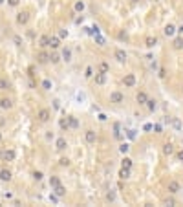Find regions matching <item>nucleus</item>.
Returning a JSON list of instances; mask_svg holds the SVG:
<instances>
[{"instance_id":"23","label":"nucleus","mask_w":183,"mask_h":207,"mask_svg":"<svg viewBox=\"0 0 183 207\" xmlns=\"http://www.w3.org/2000/svg\"><path fill=\"white\" fill-rule=\"evenodd\" d=\"M66 119H68V123H70V128H77V127H79V121H77L75 116H68Z\"/></svg>"},{"instance_id":"43","label":"nucleus","mask_w":183,"mask_h":207,"mask_svg":"<svg viewBox=\"0 0 183 207\" xmlns=\"http://www.w3.org/2000/svg\"><path fill=\"white\" fill-rule=\"evenodd\" d=\"M68 37V29H60L59 31V39H66Z\"/></svg>"},{"instance_id":"13","label":"nucleus","mask_w":183,"mask_h":207,"mask_svg":"<svg viewBox=\"0 0 183 207\" xmlns=\"http://www.w3.org/2000/svg\"><path fill=\"white\" fill-rule=\"evenodd\" d=\"M37 61H38L40 64H46V62H49V53H48V51H40V53L37 55Z\"/></svg>"},{"instance_id":"38","label":"nucleus","mask_w":183,"mask_h":207,"mask_svg":"<svg viewBox=\"0 0 183 207\" xmlns=\"http://www.w3.org/2000/svg\"><path fill=\"white\" fill-rule=\"evenodd\" d=\"M42 88H44V90H51V81H49V79H44V81H42Z\"/></svg>"},{"instance_id":"2","label":"nucleus","mask_w":183,"mask_h":207,"mask_svg":"<svg viewBox=\"0 0 183 207\" xmlns=\"http://www.w3.org/2000/svg\"><path fill=\"white\" fill-rule=\"evenodd\" d=\"M110 103H114V105H121V103H125V94L123 92H112L110 94Z\"/></svg>"},{"instance_id":"61","label":"nucleus","mask_w":183,"mask_h":207,"mask_svg":"<svg viewBox=\"0 0 183 207\" xmlns=\"http://www.w3.org/2000/svg\"><path fill=\"white\" fill-rule=\"evenodd\" d=\"M154 2H158V0H154Z\"/></svg>"},{"instance_id":"54","label":"nucleus","mask_w":183,"mask_h":207,"mask_svg":"<svg viewBox=\"0 0 183 207\" xmlns=\"http://www.w3.org/2000/svg\"><path fill=\"white\" fill-rule=\"evenodd\" d=\"M99 121H106V116L104 114H99Z\"/></svg>"},{"instance_id":"24","label":"nucleus","mask_w":183,"mask_h":207,"mask_svg":"<svg viewBox=\"0 0 183 207\" xmlns=\"http://www.w3.org/2000/svg\"><path fill=\"white\" fill-rule=\"evenodd\" d=\"M119 178H121V180H128V178H130V169L121 167V171H119Z\"/></svg>"},{"instance_id":"33","label":"nucleus","mask_w":183,"mask_h":207,"mask_svg":"<svg viewBox=\"0 0 183 207\" xmlns=\"http://www.w3.org/2000/svg\"><path fill=\"white\" fill-rule=\"evenodd\" d=\"M128 150H130V145H128V143H123V145L119 147V152H121V154H126Z\"/></svg>"},{"instance_id":"59","label":"nucleus","mask_w":183,"mask_h":207,"mask_svg":"<svg viewBox=\"0 0 183 207\" xmlns=\"http://www.w3.org/2000/svg\"><path fill=\"white\" fill-rule=\"evenodd\" d=\"M132 2H137V0H132Z\"/></svg>"},{"instance_id":"28","label":"nucleus","mask_w":183,"mask_h":207,"mask_svg":"<svg viewBox=\"0 0 183 207\" xmlns=\"http://www.w3.org/2000/svg\"><path fill=\"white\" fill-rule=\"evenodd\" d=\"M172 127L176 128V130H181V121H180V117H172Z\"/></svg>"},{"instance_id":"37","label":"nucleus","mask_w":183,"mask_h":207,"mask_svg":"<svg viewBox=\"0 0 183 207\" xmlns=\"http://www.w3.org/2000/svg\"><path fill=\"white\" fill-rule=\"evenodd\" d=\"M108 68H110V66H108V62H101V64H99V72L108 73Z\"/></svg>"},{"instance_id":"10","label":"nucleus","mask_w":183,"mask_h":207,"mask_svg":"<svg viewBox=\"0 0 183 207\" xmlns=\"http://www.w3.org/2000/svg\"><path fill=\"white\" fill-rule=\"evenodd\" d=\"M136 101H137V105H147V101H148V95H147V92H137V95H136Z\"/></svg>"},{"instance_id":"50","label":"nucleus","mask_w":183,"mask_h":207,"mask_svg":"<svg viewBox=\"0 0 183 207\" xmlns=\"http://www.w3.org/2000/svg\"><path fill=\"white\" fill-rule=\"evenodd\" d=\"M165 204H167V205H176V202H174L172 198H167V200H165Z\"/></svg>"},{"instance_id":"8","label":"nucleus","mask_w":183,"mask_h":207,"mask_svg":"<svg viewBox=\"0 0 183 207\" xmlns=\"http://www.w3.org/2000/svg\"><path fill=\"white\" fill-rule=\"evenodd\" d=\"M106 73L104 72H99V73H95V77H93V81H95V84H99V86H103V84H106Z\"/></svg>"},{"instance_id":"52","label":"nucleus","mask_w":183,"mask_h":207,"mask_svg":"<svg viewBox=\"0 0 183 207\" xmlns=\"http://www.w3.org/2000/svg\"><path fill=\"white\" fill-rule=\"evenodd\" d=\"M165 75H167V72H165V68H161L159 70V77H165Z\"/></svg>"},{"instance_id":"45","label":"nucleus","mask_w":183,"mask_h":207,"mask_svg":"<svg viewBox=\"0 0 183 207\" xmlns=\"http://www.w3.org/2000/svg\"><path fill=\"white\" fill-rule=\"evenodd\" d=\"M20 4V0H7V6H11V7H16Z\"/></svg>"},{"instance_id":"35","label":"nucleus","mask_w":183,"mask_h":207,"mask_svg":"<svg viewBox=\"0 0 183 207\" xmlns=\"http://www.w3.org/2000/svg\"><path fill=\"white\" fill-rule=\"evenodd\" d=\"M99 31H101V29H99V26H97V24H93V26L88 29V33H92V35H97Z\"/></svg>"},{"instance_id":"14","label":"nucleus","mask_w":183,"mask_h":207,"mask_svg":"<svg viewBox=\"0 0 183 207\" xmlns=\"http://www.w3.org/2000/svg\"><path fill=\"white\" fill-rule=\"evenodd\" d=\"M48 46H49V48H53V50H57V48L60 46V39H59V37H49Z\"/></svg>"},{"instance_id":"3","label":"nucleus","mask_w":183,"mask_h":207,"mask_svg":"<svg viewBox=\"0 0 183 207\" xmlns=\"http://www.w3.org/2000/svg\"><path fill=\"white\" fill-rule=\"evenodd\" d=\"M0 158L4 160V161H15V158H16V152L15 150H0Z\"/></svg>"},{"instance_id":"19","label":"nucleus","mask_w":183,"mask_h":207,"mask_svg":"<svg viewBox=\"0 0 183 207\" xmlns=\"http://www.w3.org/2000/svg\"><path fill=\"white\" fill-rule=\"evenodd\" d=\"M156 44H158V39H156V37H147V39H145V46H147V48H154Z\"/></svg>"},{"instance_id":"46","label":"nucleus","mask_w":183,"mask_h":207,"mask_svg":"<svg viewBox=\"0 0 183 207\" xmlns=\"http://www.w3.org/2000/svg\"><path fill=\"white\" fill-rule=\"evenodd\" d=\"M126 136H128L130 139H136V130H128V132H126Z\"/></svg>"},{"instance_id":"53","label":"nucleus","mask_w":183,"mask_h":207,"mask_svg":"<svg viewBox=\"0 0 183 207\" xmlns=\"http://www.w3.org/2000/svg\"><path fill=\"white\" fill-rule=\"evenodd\" d=\"M75 24H82V17H77L75 18Z\"/></svg>"},{"instance_id":"1","label":"nucleus","mask_w":183,"mask_h":207,"mask_svg":"<svg viewBox=\"0 0 183 207\" xmlns=\"http://www.w3.org/2000/svg\"><path fill=\"white\" fill-rule=\"evenodd\" d=\"M37 119H38L40 123H48V121L51 119V112H49L48 108H40V110L37 112Z\"/></svg>"},{"instance_id":"6","label":"nucleus","mask_w":183,"mask_h":207,"mask_svg":"<svg viewBox=\"0 0 183 207\" xmlns=\"http://www.w3.org/2000/svg\"><path fill=\"white\" fill-rule=\"evenodd\" d=\"M114 57H115L117 62H126V59H128V55H126L125 50H115L114 51Z\"/></svg>"},{"instance_id":"42","label":"nucleus","mask_w":183,"mask_h":207,"mask_svg":"<svg viewBox=\"0 0 183 207\" xmlns=\"http://www.w3.org/2000/svg\"><path fill=\"white\" fill-rule=\"evenodd\" d=\"M106 200H108V202H114V200H115V193H114V191H110V193L106 194Z\"/></svg>"},{"instance_id":"55","label":"nucleus","mask_w":183,"mask_h":207,"mask_svg":"<svg viewBox=\"0 0 183 207\" xmlns=\"http://www.w3.org/2000/svg\"><path fill=\"white\" fill-rule=\"evenodd\" d=\"M46 139H48V141H49V139H53V134H51V132H48V134H46Z\"/></svg>"},{"instance_id":"15","label":"nucleus","mask_w":183,"mask_h":207,"mask_svg":"<svg viewBox=\"0 0 183 207\" xmlns=\"http://www.w3.org/2000/svg\"><path fill=\"white\" fill-rule=\"evenodd\" d=\"M55 147H57V150H64V149L68 147V141H66L64 138H59V139L55 141Z\"/></svg>"},{"instance_id":"40","label":"nucleus","mask_w":183,"mask_h":207,"mask_svg":"<svg viewBox=\"0 0 183 207\" xmlns=\"http://www.w3.org/2000/svg\"><path fill=\"white\" fill-rule=\"evenodd\" d=\"M49 61H51V62H53V64H57V62H59V61H60V57H59V55H57V53H53V55H49Z\"/></svg>"},{"instance_id":"29","label":"nucleus","mask_w":183,"mask_h":207,"mask_svg":"<svg viewBox=\"0 0 183 207\" xmlns=\"http://www.w3.org/2000/svg\"><path fill=\"white\" fill-rule=\"evenodd\" d=\"M147 106H148V110H150V112H154V110H156V106H158V103H156L154 99H148V101H147Z\"/></svg>"},{"instance_id":"25","label":"nucleus","mask_w":183,"mask_h":207,"mask_svg":"<svg viewBox=\"0 0 183 207\" xmlns=\"http://www.w3.org/2000/svg\"><path fill=\"white\" fill-rule=\"evenodd\" d=\"M73 9H75L77 13H82V11H84V2H82V0H77L75 6H73Z\"/></svg>"},{"instance_id":"44","label":"nucleus","mask_w":183,"mask_h":207,"mask_svg":"<svg viewBox=\"0 0 183 207\" xmlns=\"http://www.w3.org/2000/svg\"><path fill=\"white\" fill-rule=\"evenodd\" d=\"M119 39L121 40H128V33L126 31H119Z\"/></svg>"},{"instance_id":"11","label":"nucleus","mask_w":183,"mask_h":207,"mask_svg":"<svg viewBox=\"0 0 183 207\" xmlns=\"http://www.w3.org/2000/svg\"><path fill=\"white\" fill-rule=\"evenodd\" d=\"M84 139H86V143H95L97 134H95L93 130H86V132H84Z\"/></svg>"},{"instance_id":"56","label":"nucleus","mask_w":183,"mask_h":207,"mask_svg":"<svg viewBox=\"0 0 183 207\" xmlns=\"http://www.w3.org/2000/svg\"><path fill=\"white\" fill-rule=\"evenodd\" d=\"M176 31H178V33H183V24L180 26V28H178V29H176Z\"/></svg>"},{"instance_id":"47","label":"nucleus","mask_w":183,"mask_h":207,"mask_svg":"<svg viewBox=\"0 0 183 207\" xmlns=\"http://www.w3.org/2000/svg\"><path fill=\"white\" fill-rule=\"evenodd\" d=\"M49 200H51V202H53V204H57V202H59V196H57V194H55V193H53V194H51V196H49Z\"/></svg>"},{"instance_id":"18","label":"nucleus","mask_w":183,"mask_h":207,"mask_svg":"<svg viewBox=\"0 0 183 207\" xmlns=\"http://www.w3.org/2000/svg\"><path fill=\"white\" fill-rule=\"evenodd\" d=\"M48 42H49V35H42L40 39H38V46L44 50V48H48Z\"/></svg>"},{"instance_id":"27","label":"nucleus","mask_w":183,"mask_h":207,"mask_svg":"<svg viewBox=\"0 0 183 207\" xmlns=\"http://www.w3.org/2000/svg\"><path fill=\"white\" fill-rule=\"evenodd\" d=\"M7 88H9V81L4 79V77H0V92H4V90H7Z\"/></svg>"},{"instance_id":"26","label":"nucleus","mask_w":183,"mask_h":207,"mask_svg":"<svg viewBox=\"0 0 183 207\" xmlns=\"http://www.w3.org/2000/svg\"><path fill=\"white\" fill-rule=\"evenodd\" d=\"M114 136H115L117 139L123 138V136H121V123H115V125H114Z\"/></svg>"},{"instance_id":"7","label":"nucleus","mask_w":183,"mask_h":207,"mask_svg":"<svg viewBox=\"0 0 183 207\" xmlns=\"http://www.w3.org/2000/svg\"><path fill=\"white\" fill-rule=\"evenodd\" d=\"M0 108H2V110H11V108H13V99H9V97H0Z\"/></svg>"},{"instance_id":"30","label":"nucleus","mask_w":183,"mask_h":207,"mask_svg":"<svg viewBox=\"0 0 183 207\" xmlns=\"http://www.w3.org/2000/svg\"><path fill=\"white\" fill-rule=\"evenodd\" d=\"M121 167H125V169H130V167H132V160H130V158H123V161H121Z\"/></svg>"},{"instance_id":"16","label":"nucleus","mask_w":183,"mask_h":207,"mask_svg":"<svg viewBox=\"0 0 183 207\" xmlns=\"http://www.w3.org/2000/svg\"><path fill=\"white\" fill-rule=\"evenodd\" d=\"M163 154L165 156H172L174 154V145L172 143H165L163 145Z\"/></svg>"},{"instance_id":"17","label":"nucleus","mask_w":183,"mask_h":207,"mask_svg":"<svg viewBox=\"0 0 183 207\" xmlns=\"http://www.w3.org/2000/svg\"><path fill=\"white\" fill-rule=\"evenodd\" d=\"M163 33H165L167 37H174V33H176V28H174L172 24H167V26H165V29H163Z\"/></svg>"},{"instance_id":"4","label":"nucleus","mask_w":183,"mask_h":207,"mask_svg":"<svg viewBox=\"0 0 183 207\" xmlns=\"http://www.w3.org/2000/svg\"><path fill=\"white\" fill-rule=\"evenodd\" d=\"M27 20H29V13H27V11H20V13L16 15V24H18V26H26Z\"/></svg>"},{"instance_id":"9","label":"nucleus","mask_w":183,"mask_h":207,"mask_svg":"<svg viewBox=\"0 0 183 207\" xmlns=\"http://www.w3.org/2000/svg\"><path fill=\"white\" fill-rule=\"evenodd\" d=\"M167 189H169V193H172V194H178L180 191H181V185L178 183V182H169V185H167Z\"/></svg>"},{"instance_id":"58","label":"nucleus","mask_w":183,"mask_h":207,"mask_svg":"<svg viewBox=\"0 0 183 207\" xmlns=\"http://www.w3.org/2000/svg\"><path fill=\"white\" fill-rule=\"evenodd\" d=\"M0 4H4V0H0Z\"/></svg>"},{"instance_id":"34","label":"nucleus","mask_w":183,"mask_h":207,"mask_svg":"<svg viewBox=\"0 0 183 207\" xmlns=\"http://www.w3.org/2000/svg\"><path fill=\"white\" fill-rule=\"evenodd\" d=\"M42 178H44V174H42L40 171H35V172H33V180H35V182H40Z\"/></svg>"},{"instance_id":"49","label":"nucleus","mask_w":183,"mask_h":207,"mask_svg":"<svg viewBox=\"0 0 183 207\" xmlns=\"http://www.w3.org/2000/svg\"><path fill=\"white\" fill-rule=\"evenodd\" d=\"M152 128H154V130H156V132H158V134H161V130H163V128H161V125H154V127H152Z\"/></svg>"},{"instance_id":"48","label":"nucleus","mask_w":183,"mask_h":207,"mask_svg":"<svg viewBox=\"0 0 183 207\" xmlns=\"http://www.w3.org/2000/svg\"><path fill=\"white\" fill-rule=\"evenodd\" d=\"M13 40H15V44H22V39H20L18 35H15V37H13Z\"/></svg>"},{"instance_id":"22","label":"nucleus","mask_w":183,"mask_h":207,"mask_svg":"<svg viewBox=\"0 0 183 207\" xmlns=\"http://www.w3.org/2000/svg\"><path fill=\"white\" fill-rule=\"evenodd\" d=\"M62 61H66V62L71 61V50H70V48H64V50H62Z\"/></svg>"},{"instance_id":"57","label":"nucleus","mask_w":183,"mask_h":207,"mask_svg":"<svg viewBox=\"0 0 183 207\" xmlns=\"http://www.w3.org/2000/svg\"><path fill=\"white\" fill-rule=\"evenodd\" d=\"M2 139H4V136H2V132H0V141H2Z\"/></svg>"},{"instance_id":"20","label":"nucleus","mask_w":183,"mask_h":207,"mask_svg":"<svg viewBox=\"0 0 183 207\" xmlns=\"http://www.w3.org/2000/svg\"><path fill=\"white\" fill-rule=\"evenodd\" d=\"M11 178H13V176H11V172H9L7 169H4V171H0V180H2V182H9Z\"/></svg>"},{"instance_id":"41","label":"nucleus","mask_w":183,"mask_h":207,"mask_svg":"<svg viewBox=\"0 0 183 207\" xmlns=\"http://www.w3.org/2000/svg\"><path fill=\"white\" fill-rule=\"evenodd\" d=\"M92 75H93V68H92V66H88V68H86V72H84V77H92Z\"/></svg>"},{"instance_id":"12","label":"nucleus","mask_w":183,"mask_h":207,"mask_svg":"<svg viewBox=\"0 0 183 207\" xmlns=\"http://www.w3.org/2000/svg\"><path fill=\"white\" fill-rule=\"evenodd\" d=\"M53 193H55L59 198H62V196H66V187H64L62 183H59V185H55V187H53Z\"/></svg>"},{"instance_id":"39","label":"nucleus","mask_w":183,"mask_h":207,"mask_svg":"<svg viewBox=\"0 0 183 207\" xmlns=\"http://www.w3.org/2000/svg\"><path fill=\"white\" fill-rule=\"evenodd\" d=\"M59 165H60V167H68V165H70V160H68V158H60V160H59Z\"/></svg>"},{"instance_id":"21","label":"nucleus","mask_w":183,"mask_h":207,"mask_svg":"<svg viewBox=\"0 0 183 207\" xmlns=\"http://www.w3.org/2000/svg\"><path fill=\"white\" fill-rule=\"evenodd\" d=\"M172 48L174 50H183V37H178V39H174V42H172Z\"/></svg>"},{"instance_id":"31","label":"nucleus","mask_w":183,"mask_h":207,"mask_svg":"<svg viewBox=\"0 0 183 207\" xmlns=\"http://www.w3.org/2000/svg\"><path fill=\"white\" fill-rule=\"evenodd\" d=\"M59 127H60L62 130H68V128H70V123H68V119H60V121H59Z\"/></svg>"},{"instance_id":"51","label":"nucleus","mask_w":183,"mask_h":207,"mask_svg":"<svg viewBox=\"0 0 183 207\" xmlns=\"http://www.w3.org/2000/svg\"><path fill=\"white\" fill-rule=\"evenodd\" d=\"M176 158H178V161H183V150L176 152Z\"/></svg>"},{"instance_id":"60","label":"nucleus","mask_w":183,"mask_h":207,"mask_svg":"<svg viewBox=\"0 0 183 207\" xmlns=\"http://www.w3.org/2000/svg\"><path fill=\"white\" fill-rule=\"evenodd\" d=\"M181 92H183V86H181Z\"/></svg>"},{"instance_id":"36","label":"nucleus","mask_w":183,"mask_h":207,"mask_svg":"<svg viewBox=\"0 0 183 207\" xmlns=\"http://www.w3.org/2000/svg\"><path fill=\"white\" fill-rule=\"evenodd\" d=\"M93 37H95V42H97L99 46H104V37H101L99 33H97V35H93Z\"/></svg>"},{"instance_id":"5","label":"nucleus","mask_w":183,"mask_h":207,"mask_svg":"<svg viewBox=\"0 0 183 207\" xmlns=\"http://www.w3.org/2000/svg\"><path fill=\"white\" fill-rule=\"evenodd\" d=\"M123 84H125L126 88L136 86V75H134V73H126V75L123 77Z\"/></svg>"},{"instance_id":"32","label":"nucleus","mask_w":183,"mask_h":207,"mask_svg":"<svg viewBox=\"0 0 183 207\" xmlns=\"http://www.w3.org/2000/svg\"><path fill=\"white\" fill-rule=\"evenodd\" d=\"M60 183V180H59V176H51L49 178V185H51V189L55 187V185H59Z\"/></svg>"}]
</instances>
